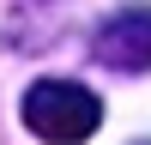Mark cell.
I'll use <instances>...</instances> for the list:
<instances>
[{
	"instance_id": "7a4b0ae2",
	"label": "cell",
	"mask_w": 151,
	"mask_h": 145,
	"mask_svg": "<svg viewBox=\"0 0 151 145\" xmlns=\"http://www.w3.org/2000/svg\"><path fill=\"white\" fill-rule=\"evenodd\" d=\"M97 60L115 72H151V6H127L97 24Z\"/></svg>"
},
{
	"instance_id": "6da1fadb",
	"label": "cell",
	"mask_w": 151,
	"mask_h": 145,
	"mask_svg": "<svg viewBox=\"0 0 151 145\" xmlns=\"http://www.w3.org/2000/svg\"><path fill=\"white\" fill-rule=\"evenodd\" d=\"M103 121V103H97L91 85H73V79H36L24 91V127L48 145H85Z\"/></svg>"
}]
</instances>
